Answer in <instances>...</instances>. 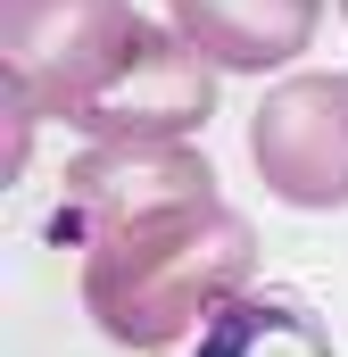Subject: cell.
<instances>
[{"mask_svg":"<svg viewBox=\"0 0 348 357\" xmlns=\"http://www.w3.org/2000/svg\"><path fill=\"white\" fill-rule=\"evenodd\" d=\"M216 116V67L174 33V25H141L125 75L75 116L84 142H191Z\"/></svg>","mask_w":348,"mask_h":357,"instance_id":"277c9868","label":"cell"},{"mask_svg":"<svg viewBox=\"0 0 348 357\" xmlns=\"http://www.w3.org/2000/svg\"><path fill=\"white\" fill-rule=\"evenodd\" d=\"M166 17L207 67L265 75V67H290L315 42L324 0H166Z\"/></svg>","mask_w":348,"mask_h":357,"instance_id":"5b68a950","label":"cell"},{"mask_svg":"<svg viewBox=\"0 0 348 357\" xmlns=\"http://www.w3.org/2000/svg\"><path fill=\"white\" fill-rule=\"evenodd\" d=\"M340 17H348V0H340Z\"/></svg>","mask_w":348,"mask_h":357,"instance_id":"8992f818","label":"cell"},{"mask_svg":"<svg viewBox=\"0 0 348 357\" xmlns=\"http://www.w3.org/2000/svg\"><path fill=\"white\" fill-rule=\"evenodd\" d=\"M249 158L274 199L290 208H348V75L315 67L258 100Z\"/></svg>","mask_w":348,"mask_h":357,"instance_id":"3957f363","label":"cell"},{"mask_svg":"<svg viewBox=\"0 0 348 357\" xmlns=\"http://www.w3.org/2000/svg\"><path fill=\"white\" fill-rule=\"evenodd\" d=\"M258 274L249 216L224 208V191H158L91 225L84 250V316L116 349L158 357L191 341L216 307H232Z\"/></svg>","mask_w":348,"mask_h":357,"instance_id":"6da1fadb","label":"cell"},{"mask_svg":"<svg viewBox=\"0 0 348 357\" xmlns=\"http://www.w3.org/2000/svg\"><path fill=\"white\" fill-rule=\"evenodd\" d=\"M133 0H0V75L25 116H84L141 42Z\"/></svg>","mask_w":348,"mask_h":357,"instance_id":"7a4b0ae2","label":"cell"}]
</instances>
